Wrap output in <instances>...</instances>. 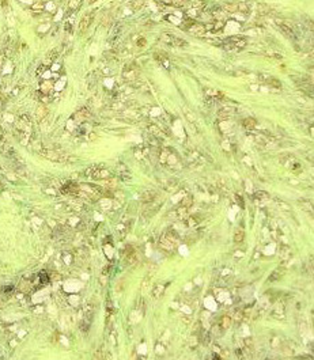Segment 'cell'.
Listing matches in <instances>:
<instances>
[{
    "instance_id": "1",
    "label": "cell",
    "mask_w": 314,
    "mask_h": 360,
    "mask_svg": "<svg viewBox=\"0 0 314 360\" xmlns=\"http://www.w3.org/2000/svg\"><path fill=\"white\" fill-rule=\"evenodd\" d=\"M41 155L44 156V158L49 159L52 160V162H68V154L65 152H60V151H56V149H49V148H41L38 151Z\"/></svg>"
},
{
    "instance_id": "2",
    "label": "cell",
    "mask_w": 314,
    "mask_h": 360,
    "mask_svg": "<svg viewBox=\"0 0 314 360\" xmlns=\"http://www.w3.org/2000/svg\"><path fill=\"white\" fill-rule=\"evenodd\" d=\"M184 23H186V30L193 36H203L207 33V26L200 22H194V21H185Z\"/></svg>"
},
{
    "instance_id": "3",
    "label": "cell",
    "mask_w": 314,
    "mask_h": 360,
    "mask_svg": "<svg viewBox=\"0 0 314 360\" xmlns=\"http://www.w3.org/2000/svg\"><path fill=\"white\" fill-rule=\"evenodd\" d=\"M139 67H137V64H135V63H132V64H128L125 65L124 71H122V78H124L125 82H133L137 79V76H139Z\"/></svg>"
},
{
    "instance_id": "4",
    "label": "cell",
    "mask_w": 314,
    "mask_h": 360,
    "mask_svg": "<svg viewBox=\"0 0 314 360\" xmlns=\"http://www.w3.org/2000/svg\"><path fill=\"white\" fill-rule=\"evenodd\" d=\"M160 40L164 41L167 45H171V46H178V48L188 46V42H186L185 40H181V38H178V37L171 36V34H163L160 37Z\"/></svg>"
},
{
    "instance_id": "5",
    "label": "cell",
    "mask_w": 314,
    "mask_h": 360,
    "mask_svg": "<svg viewBox=\"0 0 314 360\" xmlns=\"http://www.w3.org/2000/svg\"><path fill=\"white\" fill-rule=\"evenodd\" d=\"M90 117H91V113H90L87 107H82L80 110H78L76 113L72 116V120L75 122H78V124H82V122L87 121Z\"/></svg>"
},
{
    "instance_id": "6",
    "label": "cell",
    "mask_w": 314,
    "mask_h": 360,
    "mask_svg": "<svg viewBox=\"0 0 314 360\" xmlns=\"http://www.w3.org/2000/svg\"><path fill=\"white\" fill-rule=\"evenodd\" d=\"M93 21H94V12L86 14L84 17L80 19V22H79V33H84L86 30L91 26Z\"/></svg>"
},
{
    "instance_id": "7",
    "label": "cell",
    "mask_w": 314,
    "mask_h": 360,
    "mask_svg": "<svg viewBox=\"0 0 314 360\" xmlns=\"http://www.w3.org/2000/svg\"><path fill=\"white\" fill-rule=\"evenodd\" d=\"M276 27H278V30H279L280 33H282V34H284L286 37H288L290 40H295V38H297V36H295L294 30L291 29L287 23H278V25H276Z\"/></svg>"
},
{
    "instance_id": "8",
    "label": "cell",
    "mask_w": 314,
    "mask_h": 360,
    "mask_svg": "<svg viewBox=\"0 0 314 360\" xmlns=\"http://www.w3.org/2000/svg\"><path fill=\"white\" fill-rule=\"evenodd\" d=\"M171 215H174L175 216V219H178V220H185L186 217L189 216V209L186 208V207H178L175 211H173L171 212Z\"/></svg>"
},
{
    "instance_id": "9",
    "label": "cell",
    "mask_w": 314,
    "mask_h": 360,
    "mask_svg": "<svg viewBox=\"0 0 314 360\" xmlns=\"http://www.w3.org/2000/svg\"><path fill=\"white\" fill-rule=\"evenodd\" d=\"M250 11H252V3H250L249 0H246V2H241V3H238V4H237V12L248 15V14H250Z\"/></svg>"
},
{
    "instance_id": "10",
    "label": "cell",
    "mask_w": 314,
    "mask_h": 360,
    "mask_svg": "<svg viewBox=\"0 0 314 360\" xmlns=\"http://www.w3.org/2000/svg\"><path fill=\"white\" fill-rule=\"evenodd\" d=\"M91 177L94 178V179H102V181H103V179H106V178L110 177V173L106 170V168H101V167L98 166V168H97L94 173H93Z\"/></svg>"
},
{
    "instance_id": "11",
    "label": "cell",
    "mask_w": 314,
    "mask_h": 360,
    "mask_svg": "<svg viewBox=\"0 0 314 360\" xmlns=\"http://www.w3.org/2000/svg\"><path fill=\"white\" fill-rule=\"evenodd\" d=\"M52 90H53V83L49 80H45L42 82V83L40 84V92L45 94V95H49V94L52 92Z\"/></svg>"
},
{
    "instance_id": "12",
    "label": "cell",
    "mask_w": 314,
    "mask_h": 360,
    "mask_svg": "<svg viewBox=\"0 0 314 360\" xmlns=\"http://www.w3.org/2000/svg\"><path fill=\"white\" fill-rule=\"evenodd\" d=\"M155 198H156V193L154 190H147V192H144L141 194V201H143L144 204H150V202H152Z\"/></svg>"
},
{
    "instance_id": "13",
    "label": "cell",
    "mask_w": 314,
    "mask_h": 360,
    "mask_svg": "<svg viewBox=\"0 0 314 360\" xmlns=\"http://www.w3.org/2000/svg\"><path fill=\"white\" fill-rule=\"evenodd\" d=\"M48 116V109L45 105H40L38 107H37L36 110V117H37V121H42V120H45V117Z\"/></svg>"
},
{
    "instance_id": "14",
    "label": "cell",
    "mask_w": 314,
    "mask_h": 360,
    "mask_svg": "<svg viewBox=\"0 0 314 360\" xmlns=\"http://www.w3.org/2000/svg\"><path fill=\"white\" fill-rule=\"evenodd\" d=\"M184 222L186 224V227H196L197 224L201 222V217L200 216H194V215H189Z\"/></svg>"
},
{
    "instance_id": "15",
    "label": "cell",
    "mask_w": 314,
    "mask_h": 360,
    "mask_svg": "<svg viewBox=\"0 0 314 360\" xmlns=\"http://www.w3.org/2000/svg\"><path fill=\"white\" fill-rule=\"evenodd\" d=\"M159 246H160V247H163L164 250H173L174 247H175V245H174V243L171 242V241H169V239H167L166 237H164V235H162V237H160Z\"/></svg>"
},
{
    "instance_id": "16",
    "label": "cell",
    "mask_w": 314,
    "mask_h": 360,
    "mask_svg": "<svg viewBox=\"0 0 314 360\" xmlns=\"http://www.w3.org/2000/svg\"><path fill=\"white\" fill-rule=\"evenodd\" d=\"M147 129H148V132L151 133V136H155L158 139L162 137V130H160L158 128V125H155V124H150V125L147 126Z\"/></svg>"
},
{
    "instance_id": "17",
    "label": "cell",
    "mask_w": 314,
    "mask_h": 360,
    "mask_svg": "<svg viewBox=\"0 0 314 360\" xmlns=\"http://www.w3.org/2000/svg\"><path fill=\"white\" fill-rule=\"evenodd\" d=\"M144 4L145 0H132V2H129V7L132 11H139Z\"/></svg>"
},
{
    "instance_id": "18",
    "label": "cell",
    "mask_w": 314,
    "mask_h": 360,
    "mask_svg": "<svg viewBox=\"0 0 314 360\" xmlns=\"http://www.w3.org/2000/svg\"><path fill=\"white\" fill-rule=\"evenodd\" d=\"M279 256L282 257L283 261L288 260V258L291 257V252H290V247L288 246H282L280 247V252H279Z\"/></svg>"
},
{
    "instance_id": "19",
    "label": "cell",
    "mask_w": 314,
    "mask_h": 360,
    "mask_svg": "<svg viewBox=\"0 0 314 360\" xmlns=\"http://www.w3.org/2000/svg\"><path fill=\"white\" fill-rule=\"evenodd\" d=\"M242 124H244V126H245V128L248 129V130H252L254 126L257 125V121H256L254 118H252V117H248V118L244 120V122H242Z\"/></svg>"
},
{
    "instance_id": "20",
    "label": "cell",
    "mask_w": 314,
    "mask_h": 360,
    "mask_svg": "<svg viewBox=\"0 0 314 360\" xmlns=\"http://www.w3.org/2000/svg\"><path fill=\"white\" fill-rule=\"evenodd\" d=\"M274 315H276L275 318H279V320H283V318H284V306L282 305V303L276 305L275 311H274Z\"/></svg>"
},
{
    "instance_id": "21",
    "label": "cell",
    "mask_w": 314,
    "mask_h": 360,
    "mask_svg": "<svg viewBox=\"0 0 314 360\" xmlns=\"http://www.w3.org/2000/svg\"><path fill=\"white\" fill-rule=\"evenodd\" d=\"M164 287L163 284H158V286H155L154 287V290H152V296L154 298H160V296L163 295V292H164Z\"/></svg>"
},
{
    "instance_id": "22",
    "label": "cell",
    "mask_w": 314,
    "mask_h": 360,
    "mask_svg": "<svg viewBox=\"0 0 314 360\" xmlns=\"http://www.w3.org/2000/svg\"><path fill=\"white\" fill-rule=\"evenodd\" d=\"M231 325V318L229 315H223L222 318H220V329H223V330H226V329H229Z\"/></svg>"
},
{
    "instance_id": "23",
    "label": "cell",
    "mask_w": 314,
    "mask_h": 360,
    "mask_svg": "<svg viewBox=\"0 0 314 360\" xmlns=\"http://www.w3.org/2000/svg\"><path fill=\"white\" fill-rule=\"evenodd\" d=\"M299 205L302 207V209H305V211L313 213V202L310 201V200H306V201L302 200V201H299Z\"/></svg>"
},
{
    "instance_id": "24",
    "label": "cell",
    "mask_w": 314,
    "mask_h": 360,
    "mask_svg": "<svg viewBox=\"0 0 314 360\" xmlns=\"http://www.w3.org/2000/svg\"><path fill=\"white\" fill-rule=\"evenodd\" d=\"M244 239H245V232L242 231L241 228H238V230L235 231V234H234V242L235 243H241Z\"/></svg>"
},
{
    "instance_id": "25",
    "label": "cell",
    "mask_w": 314,
    "mask_h": 360,
    "mask_svg": "<svg viewBox=\"0 0 314 360\" xmlns=\"http://www.w3.org/2000/svg\"><path fill=\"white\" fill-rule=\"evenodd\" d=\"M257 12L261 15H268L271 14V8L267 4H257Z\"/></svg>"
},
{
    "instance_id": "26",
    "label": "cell",
    "mask_w": 314,
    "mask_h": 360,
    "mask_svg": "<svg viewBox=\"0 0 314 360\" xmlns=\"http://www.w3.org/2000/svg\"><path fill=\"white\" fill-rule=\"evenodd\" d=\"M30 287H31L30 281H27V280H22V281H21V284H19V287H18V288H19V291H21V292L26 294V292H29Z\"/></svg>"
},
{
    "instance_id": "27",
    "label": "cell",
    "mask_w": 314,
    "mask_h": 360,
    "mask_svg": "<svg viewBox=\"0 0 314 360\" xmlns=\"http://www.w3.org/2000/svg\"><path fill=\"white\" fill-rule=\"evenodd\" d=\"M223 26H224L223 21H214L212 22V26H211V31H214V33L220 31V30L223 29Z\"/></svg>"
},
{
    "instance_id": "28",
    "label": "cell",
    "mask_w": 314,
    "mask_h": 360,
    "mask_svg": "<svg viewBox=\"0 0 314 360\" xmlns=\"http://www.w3.org/2000/svg\"><path fill=\"white\" fill-rule=\"evenodd\" d=\"M193 204V197L190 196V194H186V196L182 198L181 201V205L182 207H186V208H190V205Z\"/></svg>"
},
{
    "instance_id": "29",
    "label": "cell",
    "mask_w": 314,
    "mask_h": 360,
    "mask_svg": "<svg viewBox=\"0 0 314 360\" xmlns=\"http://www.w3.org/2000/svg\"><path fill=\"white\" fill-rule=\"evenodd\" d=\"M38 280H40V283L41 284H48L49 283V273H46L45 271H42V272H40V275H38Z\"/></svg>"
},
{
    "instance_id": "30",
    "label": "cell",
    "mask_w": 314,
    "mask_h": 360,
    "mask_svg": "<svg viewBox=\"0 0 314 360\" xmlns=\"http://www.w3.org/2000/svg\"><path fill=\"white\" fill-rule=\"evenodd\" d=\"M80 3H82V0H69V3H68L69 11H76L80 7Z\"/></svg>"
},
{
    "instance_id": "31",
    "label": "cell",
    "mask_w": 314,
    "mask_h": 360,
    "mask_svg": "<svg viewBox=\"0 0 314 360\" xmlns=\"http://www.w3.org/2000/svg\"><path fill=\"white\" fill-rule=\"evenodd\" d=\"M275 202L280 207V209H283V211H291V207L287 204V202H284L282 200H275Z\"/></svg>"
},
{
    "instance_id": "32",
    "label": "cell",
    "mask_w": 314,
    "mask_h": 360,
    "mask_svg": "<svg viewBox=\"0 0 314 360\" xmlns=\"http://www.w3.org/2000/svg\"><path fill=\"white\" fill-rule=\"evenodd\" d=\"M268 82H269V83H271L272 86H274L275 88H278V90H280V88H282V83H280L279 80L274 79V78H269V79H268Z\"/></svg>"
},
{
    "instance_id": "33",
    "label": "cell",
    "mask_w": 314,
    "mask_h": 360,
    "mask_svg": "<svg viewBox=\"0 0 314 360\" xmlns=\"http://www.w3.org/2000/svg\"><path fill=\"white\" fill-rule=\"evenodd\" d=\"M88 328H90V321L88 320H84V321L80 322V330L82 332H87Z\"/></svg>"
},
{
    "instance_id": "34",
    "label": "cell",
    "mask_w": 314,
    "mask_h": 360,
    "mask_svg": "<svg viewBox=\"0 0 314 360\" xmlns=\"http://www.w3.org/2000/svg\"><path fill=\"white\" fill-rule=\"evenodd\" d=\"M97 168H98V166H97V164H94V166H91V167H88L87 170L84 171L86 177H91V175H93V173H94V171L97 170Z\"/></svg>"
},
{
    "instance_id": "35",
    "label": "cell",
    "mask_w": 314,
    "mask_h": 360,
    "mask_svg": "<svg viewBox=\"0 0 314 360\" xmlns=\"http://www.w3.org/2000/svg\"><path fill=\"white\" fill-rule=\"evenodd\" d=\"M234 320L237 321V322H239V321L244 320V311H237V313L234 314Z\"/></svg>"
},
{
    "instance_id": "36",
    "label": "cell",
    "mask_w": 314,
    "mask_h": 360,
    "mask_svg": "<svg viewBox=\"0 0 314 360\" xmlns=\"http://www.w3.org/2000/svg\"><path fill=\"white\" fill-rule=\"evenodd\" d=\"M254 197H257V198H268V193L267 192H256V193H254Z\"/></svg>"
},
{
    "instance_id": "37",
    "label": "cell",
    "mask_w": 314,
    "mask_h": 360,
    "mask_svg": "<svg viewBox=\"0 0 314 360\" xmlns=\"http://www.w3.org/2000/svg\"><path fill=\"white\" fill-rule=\"evenodd\" d=\"M244 344H245V347L250 348V349L253 348V340H252V339H249V337H248V339H245V340H244Z\"/></svg>"
},
{
    "instance_id": "38",
    "label": "cell",
    "mask_w": 314,
    "mask_h": 360,
    "mask_svg": "<svg viewBox=\"0 0 314 360\" xmlns=\"http://www.w3.org/2000/svg\"><path fill=\"white\" fill-rule=\"evenodd\" d=\"M280 275H282V273H280V271H275V272H274V275L269 277V281H274V280H276V279H279Z\"/></svg>"
},
{
    "instance_id": "39",
    "label": "cell",
    "mask_w": 314,
    "mask_h": 360,
    "mask_svg": "<svg viewBox=\"0 0 314 360\" xmlns=\"http://www.w3.org/2000/svg\"><path fill=\"white\" fill-rule=\"evenodd\" d=\"M31 8H33V10H40V11H41V10L44 8V4H42V3H37V4H33V6H31Z\"/></svg>"
},
{
    "instance_id": "40",
    "label": "cell",
    "mask_w": 314,
    "mask_h": 360,
    "mask_svg": "<svg viewBox=\"0 0 314 360\" xmlns=\"http://www.w3.org/2000/svg\"><path fill=\"white\" fill-rule=\"evenodd\" d=\"M94 359H105V355H103L101 351H98V352H97V353L94 355Z\"/></svg>"
},
{
    "instance_id": "41",
    "label": "cell",
    "mask_w": 314,
    "mask_h": 360,
    "mask_svg": "<svg viewBox=\"0 0 314 360\" xmlns=\"http://www.w3.org/2000/svg\"><path fill=\"white\" fill-rule=\"evenodd\" d=\"M45 68H46V67H45V65L42 64V65H41V67H40V68H38V69H37V75H42V72H44V71H45Z\"/></svg>"
},
{
    "instance_id": "42",
    "label": "cell",
    "mask_w": 314,
    "mask_h": 360,
    "mask_svg": "<svg viewBox=\"0 0 314 360\" xmlns=\"http://www.w3.org/2000/svg\"><path fill=\"white\" fill-rule=\"evenodd\" d=\"M145 45V40L144 38H140L139 41H137V46H144Z\"/></svg>"
},
{
    "instance_id": "43",
    "label": "cell",
    "mask_w": 314,
    "mask_h": 360,
    "mask_svg": "<svg viewBox=\"0 0 314 360\" xmlns=\"http://www.w3.org/2000/svg\"><path fill=\"white\" fill-rule=\"evenodd\" d=\"M182 321H184L185 324H190V320H189V318H186V317H182Z\"/></svg>"
},
{
    "instance_id": "44",
    "label": "cell",
    "mask_w": 314,
    "mask_h": 360,
    "mask_svg": "<svg viewBox=\"0 0 314 360\" xmlns=\"http://www.w3.org/2000/svg\"><path fill=\"white\" fill-rule=\"evenodd\" d=\"M214 351H215V352H219V351H220V348H219L218 345H214Z\"/></svg>"
},
{
    "instance_id": "45",
    "label": "cell",
    "mask_w": 314,
    "mask_h": 360,
    "mask_svg": "<svg viewBox=\"0 0 314 360\" xmlns=\"http://www.w3.org/2000/svg\"><path fill=\"white\" fill-rule=\"evenodd\" d=\"M0 95H2V94H0Z\"/></svg>"
}]
</instances>
